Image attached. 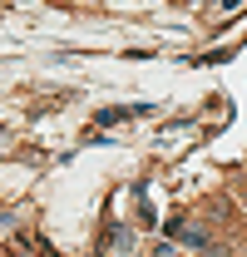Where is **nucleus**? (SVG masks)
I'll return each instance as SVG.
<instances>
[{"label":"nucleus","instance_id":"obj_1","mask_svg":"<svg viewBox=\"0 0 247 257\" xmlns=\"http://www.w3.org/2000/svg\"><path fill=\"white\" fill-rule=\"evenodd\" d=\"M173 237H178V247H193V252H213L217 247L203 227H173Z\"/></svg>","mask_w":247,"mask_h":257}]
</instances>
